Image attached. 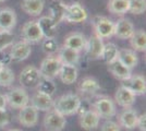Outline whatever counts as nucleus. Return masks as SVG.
<instances>
[{
    "label": "nucleus",
    "mask_w": 146,
    "mask_h": 131,
    "mask_svg": "<svg viewBox=\"0 0 146 131\" xmlns=\"http://www.w3.org/2000/svg\"><path fill=\"white\" fill-rule=\"evenodd\" d=\"M81 100H82L81 97L76 94H64V95L60 96L59 98H57L54 102L52 109H55L56 112H58L64 117L72 116L74 114H76L78 110H79Z\"/></svg>",
    "instance_id": "f257e3e1"
},
{
    "label": "nucleus",
    "mask_w": 146,
    "mask_h": 131,
    "mask_svg": "<svg viewBox=\"0 0 146 131\" xmlns=\"http://www.w3.org/2000/svg\"><path fill=\"white\" fill-rule=\"evenodd\" d=\"M92 24L94 27L95 35L102 39L109 38L115 34V22L106 17H95L92 21Z\"/></svg>",
    "instance_id": "f03ea898"
},
{
    "label": "nucleus",
    "mask_w": 146,
    "mask_h": 131,
    "mask_svg": "<svg viewBox=\"0 0 146 131\" xmlns=\"http://www.w3.org/2000/svg\"><path fill=\"white\" fill-rule=\"evenodd\" d=\"M7 105L13 109H20L30 103V96L24 87H13L6 95Z\"/></svg>",
    "instance_id": "7ed1b4c3"
},
{
    "label": "nucleus",
    "mask_w": 146,
    "mask_h": 131,
    "mask_svg": "<svg viewBox=\"0 0 146 131\" xmlns=\"http://www.w3.org/2000/svg\"><path fill=\"white\" fill-rule=\"evenodd\" d=\"M61 65L62 63L58 59V57L51 55V56H47L42 61L38 70H39L40 75L43 78L52 80L59 74V70L61 68Z\"/></svg>",
    "instance_id": "20e7f679"
},
{
    "label": "nucleus",
    "mask_w": 146,
    "mask_h": 131,
    "mask_svg": "<svg viewBox=\"0 0 146 131\" xmlns=\"http://www.w3.org/2000/svg\"><path fill=\"white\" fill-rule=\"evenodd\" d=\"M42 75L39 70L34 66H26L19 75V82L24 88L36 87Z\"/></svg>",
    "instance_id": "39448f33"
},
{
    "label": "nucleus",
    "mask_w": 146,
    "mask_h": 131,
    "mask_svg": "<svg viewBox=\"0 0 146 131\" xmlns=\"http://www.w3.org/2000/svg\"><path fill=\"white\" fill-rule=\"evenodd\" d=\"M87 15L88 14L84 7L79 2H73L71 5H67L63 20L68 23H82L87 19Z\"/></svg>",
    "instance_id": "423d86ee"
},
{
    "label": "nucleus",
    "mask_w": 146,
    "mask_h": 131,
    "mask_svg": "<svg viewBox=\"0 0 146 131\" xmlns=\"http://www.w3.org/2000/svg\"><path fill=\"white\" fill-rule=\"evenodd\" d=\"M66 125V117L56 112L55 109L48 110L44 117V128L46 131H62Z\"/></svg>",
    "instance_id": "0eeeda50"
},
{
    "label": "nucleus",
    "mask_w": 146,
    "mask_h": 131,
    "mask_svg": "<svg viewBox=\"0 0 146 131\" xmlns=\"http://www.w3.org/2000/svg\"><path fill=\"white\" fill-rule=\"evenodd\" d=\"M93 108L99 116V118H104L106 120L111 119L116 115V105L113 100L109 97H99L94 103Z\"/></svg>",
    "instance_id": "6e6552de"
},
{
    "label": "nucleus",
    "mask_w": 146,
    "mask_h": 131,
    "mask_svg": "<svg viewBox=\"0 0 146 131\" xmlns=\"http://www.w3.org/2000/svg\"><path fill=\"white\" fill-rule=\"evenodd\" d=\"M21 35L23 41L29 44H36L43 41V33L39 29L37 21H29L22 26Z\"/></svg>",
    "instance_id": "1a4fd4ad"
},
{
    "label": "nucleus",
    "mask_w": 146,
    "mask_h": 131,
    "mask_svg": "<svg viewBox=\"0 0 146 131\" xmlns=\"http://www.w3.org/2000/svg\"><path fill=\"white\" fill-rule=\"evenodd\" d=\"M30 102L31 105L34 108H36L38 112H48L50 109H52L55 100L52 98L51 95L37 90L36 92L33 94V96L31 97Z\"/></svg>",
    "instance_id": "9d476101"
},
{
    "label": "nucleus",
    "mask_w": 146,
    "mask_h": 131,
    "mask_svg": "<svg viewBox=\"0 0 146 131\" xmlns=\"http://www.w3.org/2000/svg\"><path fill=\"white\" fill-rule=\"evenodd\" d=\"M19 122L26 128H32L35 127L38 122V110L32 105H26V106L20 108V112L18 115Z\"/></svg>",
    "instance_id": "9b49d317"
},
{
    "label": "nucleus",
    "mask_w": 146,
    "mask_h": 131,
    "mask_svg": "<svg viewBox=\"0 0 146 131\" xmlns=\"http://www.w3.org/2000/svg\"><path fill=\"white\" fill-rule=\"evenodd\" d=\"M10 49V57H11V61L12 63H20L23 61L25 59H27L30 55L32 54V48H31V44L26 43L25 41H21L18 43H13Z\"/></svg>",
    "instance_id": "f8f14e48"
},
{
    "label": "nucleus",
    "mask_w": 146,
    "mask_h": 131,
    "mask_svg": "<svg viewBox=\"0 0 146 131\" xmlns=\"http://www.w3.org/2000/svg\"><path fill=\"white\" fill-rule=\"evenodd\" d=\"M104 42L102 38H99L96 35H93L88 39H86V44L84 50L86 53V56L92 60H96L102 58L104 49Z\"/></svg>",
    "instance_id": "ddd939ff"
},
{
    "label": "nucleus",
    "mask_w": 146,
    "mask_h": 131,
    "mask_svg": "<svg viewBox=\"0 0 146 131\" xmlns=\"http://www.w3.org/2000/svg\"><path fill=\"white\" fill-rule=\"evenodd\" d=\"M122 85L130 90L135 95H143L146 91V80L143 75H131L129 79L124 80Z\"/></svg>",
    "instance_id": "4468645a"
},
{
    "label": "nucleus",
    "mask_w": 146,
    "mask_h": 131,
    "mask_svg": "<svg viewBox=\"0 0 146 131\" xmlns=\"http://www.w3.org/2000/svg\"><path fill=\"white\" fill-rule=\"evenodd\" d=\"M134 25L129 19L121 18L115 23V34L113 36L119 39H129L134 33Z\"/></svg>",
    "instance_id": "2eb2a0df"
},
{
    "label": "nucleus",
    "mask_w": 146,
    "mask_h": 131,
    "mask_svg": "<svg viewBox=\"0 0 146 131\" xmlns=\"http://www.w3.org/2000/svg\"><path fill=\"white\" fill-rule=\"evenodd\" d=\"M99 116L94 109H88L86 112L80 114V126L83 130H95L99 126Z\"/></svg>",
    "instance_id": "dca6fc26"
},
{
    "label": "nucleus",
    "mask_w": 146,
    "mask_h": 131,
    "mask_svg": "<svg viewBox=\"0 0 146 131\" xmlns=\"http://www.w3.org/2000/svg\"><path fill=\"white\" fill-rule=\"evenodd\" d=\"M17 25V14L11 8L0 9V31H11Z\"/></svg>",
    "instance_id": "f3484780"
},
{
    "label": "nucleus",
    "mask_w": 146,
    "mask_h": 131,
    "mask_svg": "<svg viewBox=\"0 0 146 131\" xmlns=\"http://www.w3.org/2000/svg\"><path fill=\"white\" fill-rule=\"evenodd\" d=\"M135 97H136V95L133 94L130 90H128L123 85L119 87L116 91V94H115L116 103L123 108H130V107L133 106V104L135 103Z\"/></svg>",
    "instance_id": "a211bd4d"
},
{
    "label": "nucleus",
    "mask_w": 146,
    "mask_h": 131,
    "mask_svg": "<svg viewBox=\"0 0 146 131\" xmlns=\"http://www.w3.org/2000/svg\"><path fill=\"white\" fill-rule=\"evenodd\" d=\"M137 118H139V115L134 109H132L131 107L125 108L119 116V126L123 127L127 130H133L136 128Z\"/></svg>",
    "instance_id": "6ab92c4d"
},
{
    "label": "nucleus",
    "mask_w": 146,
    "mask_h": 131,
    "mask_svg": "<svg viewBox=\"0 0 146 131\" xmlns=\"http://www.w3.org/2000/svg\"><path fill=\"white\" fill-rule=\"evenodd\" d=\"M37 23L39 25V29L43 33V36L45 38H55L57 35V26L58 24L56 23L50 17L44 15L40 17Z\"/></svg>",
    "instance_id": "aec40b11"
},
{
    "label": "nucleus",
    "mask_w": 146,
    "mask_h": 131,
    "mask_svg": "<svg viewBox=\"0 0 146 131\" xmlns=\"http://www.w3.org/2000/svg\"><path fill=\"white\" fill-rule=\"evenodd\" d=\"M58 59L62 65H72L76 66L80 61V53L76 50H73L69 47L62 46L58 49Z\"/></svg>",
    "instance_id": "412c9836"
},
{
    "label": "nucleus",
    "mask_w": 146,
    "mask_h": 131,
    "mask_svg": "<svg viewBox=\"0 0 146 131\" xmlns=\"http://www.w3.org/2000/svg\"><path fill=\"white\" fill-rule=\"evenodd\" d=\"M107 69L111 74L113 75L115 78H117L118 80H121V81H124L129 79L132 73H131V69L127 68L124 65H122L118 59H116L115 61L110 63H107Z\"/></svg>",
    "instance_id": "4be33fe9"
},
{
    "label": "nucleus",
    "mask_w": 146,
    "mask_h": 131,
    "mask_svg": "<svg viewBox=\"0 0 146 131\" xmlns=\"http://www.w3.org/2000/svg\"><path fill=\"white\" fill-rule=\"evenodd\" d=\"M86 44V38L85 36L79 33V32H75V33H71L69 34L67 37L64 38V42H63V46L69 47L73 50H76V51H81V50L84 49Z\"/></svg>",
    "instance_id": "5701e85b"
},
{
    "label": "nucleus",
    "mask_w": 146,
    "mask_h": 131,
    "mask_svg": "<svg viewBox=\"0 0 146 131\" xmlns=\"http://www.w3.org/2000/svg\"><path fill=\"white\" fill-rule=\"evenodd\" d=\"M78 68L76 66L72 65H61V68L59 70V78L62 83L70 85L73 84L74 82L78 80Z\"/></svg>",
    "instance_id": "b1692460"
},
{
    "label": "nucleus",
    "mask_w": 146,
    "mask_h": 131,
    "mask_svg": "<svg viewBox=\"0 0 146 131\" xmlns=\"http://www.w3.org/2000/svg\"><path fill=\"white\" fill-rule=\"evenodd\" d=\"M44 6V0H22L21 2V9L32 17H39L43 12Z\"/></svg>",
    "instance_id": "393cba45"
},
{
    "label": "nucleus",
    "mask_w": 146,
    "mask_h": 131,
    "mask_svg": "<svg viewBox=\"0 0 146 131\" xmlns=\"http://www.w3.org/2000/svg\"><path fill=\"white\" fill-rule=\"evenodd\" d=\"M117 59L129 69H133L137 65V55L132 49H119Z\"/></svg>",
    "instance_id": "a878e982"
},
{
    "label": "nucleus",
    "mask_w": 146,
    "mask_h": 131,
    "mask_svg": "<svg viewBox=\"0 0 146 131\" xmlns=\"http://www.w3.org/2000/svg\"><path fill=\"white\" fill-rule=\"evenodd\" d=\"M67 9V5L61 0H55L50 5V18L55 21L57 24H59L61 21H63L64 12Z\"/></svg>",
    "instance_id": "bb28decb"
},
{
    "label": "nucleus",
    "mask_w": 146,
    "mask_h": 131,
    "mask_svg": "<svg viewBox=\"0 0 146 131\" xmlns=\"http://www.w3.org/2000/svg\"><path fill=\"white\" fill-rule=\"evenodd\" d=\"M130 44L134 51H145L146 50V33L143 30L134 31L132 36L129 38Z\"/></svg>",
    "instance_id": "cd10ccee"
},
{
    "label": "nucleus",
    "mask_w": 146,
    "mask_h": 131,
    "mask_svg": "<svg viewBox=\"0 0 146 131\" xmlns=\"http://www.w3.org/2000/svg\"><path fill=\"white\" fill-rule=\"evenodd\" d=\"M99 90H100L99 83L93 78L83 79L79 85L80 92L82 94H87V95H95Z\"/></svg>",
    "instance_id": "c85d7f7f"
},
{
    "label": "nucleus",
    "mask_w": 146,
    "mask_h": 131,
    "mask_svg": "<svg viewBox=\"0 0 146 131\" xmlns=\"http://www.w3.org/2000/svg\"><path fill=\"white\" fill-rule=\"evenodd\" d=\"M107 9L112 14L123 15L129 11V0H109Z\"/></svg>",
    "instance_id": "c756f323"
},
{
    "label": "nucleus",
    "mask_w": 146,
    "mask_h": 131,
    "mask_svg": "<svg viewBox=\"0 0 146 131\" xmlns=\"http://www.w3.org/2000/svg\"><path fill=\"white\" fill-rule=\"evenodd\" d=\"M118 47L116 44L113 43H107L104 45L103 54H102V58L106 63H110L115 61L118 57Z\"/></svg>",
    "instance_id": "7c9ffc66"
},
{
    "label": "nucleus",
    "mask_w": 146,
    "mask_h": 131,
    "mask_svg": "<svg viewBox=\"0 0 146 131\" xmlns=\"http://www.w3.org/2000/svg\"><path fill=\"white\" fill-rule=\"evenodd\" d=\"M14 72L8 66H3L0 69V86H10L14 82Z\"/></svg>",
    "instance_id": "2f4dec72"
},
{
    "label": "nucleus",
    "mask_w": 146,
    "mask_h": 131,
    "mask_svg": "<svg viewBox=\"0 0 146 131\" xmlns=\"http://www.w3.org/2000/svg\"><path fill=\"white\" fill-rule=\"evenodd\" d=\"M37 90L40 91V92H44L46 94H49L52 96V94L56 92V85L55 83L52 82V80L50 79H46V78H40V80L37 84Z\"/></svg>",
    "instance_id": "473e14b6"
},
{
    "label": "nucleus",
    "mask_w": 146,
    "mask_h": 131,
    "mask_svg": "<svg viewBox=\"0 0 146 131\" xmlns=\"http://www.w3.org/2000/svg\"><path fill=\"white\" fill-rule=\"evenodd\" d=\"M146 10L145 0H129V11L132 14H142Z\"/></svg>",
    "instance_id": "72a5a7b5"
},
{
    "label": "nucleus",
    "mask_w": 146,
    "mask_h": 131,
    "mask_svg": "<svg viewBox=\"0 0 146 131\" xmlns=\"http://www.w3.org/2000/svg\"><path fill=\"white\" fill-rule=\"evenodd\" d=\"M43 50L45 54H47V56H51V55H55L56 53L59 49V46L58 43L55 38H45L43 41Z\"/></svg>",
    "instance_id": "f704fd0d"
},
{
    "label": "nucleus",
    "mask_w": 146,
    "mask_h": 131,
    "mask_svg": "<svg viewBox=\"0 0 146 131\" xmlns=\"http://www.w3.org/2000/svg\"><path fill=\"white\" fill-rule=\"evenodd\" d=\"M14 43V35L11 31H0V50L9 48Z\"/></svg>",
    "instance_id": "c9c22d12"
},
{
    "label": "nucleus",
    "mask_w": 146,
    "mask_h": 131,
    "mask_svg": "<svg viewBox=\"0 0 146 131\" xmlns=\"http://www.w3.org/2000/svg\"><path fill=\"white\" fill-rule=\"evenodd\" d=\"M100 131H120V126L115 121L108 119L102 125Z\"/></svg>",
    "instance_id": "e433bc0d"
},
{
    "label": "nucleus",
    "mask_w": 146,
    "mask_h": 131,
    "mask_svg": "<svg viewBox=\"0 0 146 131\" xmlns=\"http://www.w3.org/2000/svg\"><path fill=\"white\" fill-rule=\"evenodd\" d=\"M0 63L2 66H8L9 63H11V57H10V53L7 51V49L0 50Z\"/></svg>",
    "instance_id": "4c0bfd02"
},
{
    "label": "nucleus",
    "mask_w": 146,
    "mask_h": 131,
    "mask_svg": "<svg viewBox=\"0 0 146 131\" xmlns=\"http://www.w3.org/2000/svg\"><path fill=\"white\" fill-rule=\"evenodd\" d=\"M10 122V116L7 112L6 109H0V128L9 125Z\"/></svg>",
    "instance_id": "58836bf2"
},
{
    "label": "nucleus",
    "mask_w": 146,
    "mask_h": 131,
    "mask_svg": "<svg viewBox=\"0 0 146 131\" xmlns=\"http://www.w3.org/2000/svg\"><path fill=\"white\" fill-rule=\"evenodd\" d=\"M136 128L140 131H146V115L145 114L139 116L137 122H136Z\"/></svg>",
    "instance_id": "ea45409f"
},
{
    "label": "nucleus",
    "mask_w": 146,
    "mask_h": 131,
    "mask_svg": "<svg viewBox=\"0 0 146 131\" xmlns=\"http://www.w3.org/2000/svg\"><path fill=\"white\" fill-rule=\"evenodd\" d=\"M6 107H7L6 95L0 93V109H6Z\"/></svg>",
    "instance_id": "a19ab883"
},
{
    "label": "nucleus",
    "mask_w": 146,
    "mask_h": 131,
    "mask_svg": "<svg viewBox=\"0 0 146 131\" xmlns=\"http://www.w3.org/2000/svg\"><path fill=\"white\" fill-rule=\"evenodd\" d=\"M9 131H22V130H20V129H10Z\"/></svg>",
    "instance_id": "79ce46f5"
},
{
    "label": "nucleus",
    "mask_w": 146,
    "mask_h": 131,
    "mask_svg": "<svg viewBox=\"0 0 146 131\" xmlns=\"http://www.w3.org/2000/svg\"><path fill=\"white\" fill-rule=\"evenodd\" d=\"M2 67H3V66H2V65H1V63H0V69L2 68Z\"/></svg>",
    "instance_id": "37998d69"
},
{
    "label": "nucleus",
    "mask_w": 146,
    "mask_h": 131,
    "mask_svg": "<svg viewBox=\"0 0 146 131\" xmlns=\"http://www.w3.org/2000/svg\"><path fill=\"white\" fill-rule=\"evenodd\" d=\"M3 1H6V0H0V2H3Z\"/></svg>",
    "instance_id": "c03bdc74"
}]
</instances>
